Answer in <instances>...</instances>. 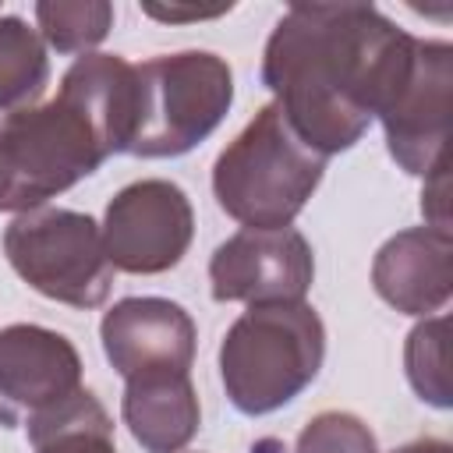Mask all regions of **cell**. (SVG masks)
<instances>
[{
	"mask_svg": "<svg viewBox=\"0 0 453 453\" xmlns=\"http://www.w3.org/2000/svg\"><path fill=\"white\" fill-rule=\"evenodd\" d=\"M414 35L372 4H290L265 39L262 85L319 156L354 149L407 74Z\"/></svg>",
	"mask_w": 453,
	"mask_h": 453,
	"instance_id": "6da1fadb",
	"label": "cell"
},
{
	"mask_svg": "<svg viewBox=\"0 0 453 453\" xmlns=\"http://www.w3.org/2000/svg\"><path fill=\"white\" fill-rule=\"evenodd\" d=\"M127 85L117 53H85L57 99L0 120V212H32L124 152Z\"/></svg>",
	"mask_w": 453,
	"mask_h": 453,
	"instance_id": "7a4b0ae2",
	"label": "cell"
},
{
	"mask_svg": "<svg viewBox=\"0 0 453 453\" xmlns=\"http://www.w3.org/2000/svg\"><path fill=\"white\" fill-rule=\"evenodd\" d=\"M326 156L308 149L276 103H265L212 163V195L244 230L290 226L319 191Z\"/></svg>",
	"mask_w": 453,
	"mask_h": 453,
	"instance_id": "3957f363",
	"label": "cell"
},
{
	"mask_svg": "<svg viewBox=\"0 0 453 453\" xmlns=\"http://www.w3.org/2000/svg\"><path fill=\"white\" fill-rule=\"evenodd\" d=\"M326 361V326L304 301L248 304L219 343V379L234 411L273 414L297 400Z\"/></svg>",
	"mask_w": 453,
	"mask_h": 453,
	"instance_id": "277c9868",
	"label": "cell"
},
{
	"mask_svg": "<svg viewBox=\"0 0 453 453\" xmlns=\"http://www.w3.org/2000/svg\"><path fill=\"white\" fill-rule=\"evenodd\" d=\"M234 106V71L219 53L180 50L134 64V134L127 156L177 159L202 145Z\"/></svg>",
	"mask_w": 453,
	"mask_h": 453,
	"instance_id": "5b68a950",
	"label": "cell"
},
{
	"mask_svg": "<svg viewBox=\"0 0 453 453\" xmlns=\"http://www.w3.org/2000/svg\"><path fill=\"white\" fill-rule=\"evenodd\" d=\"M4 255L11 269L42 297L71 308H99L113 290V265L103 230L78 209H32L7 223Z\"/></svg>",
	"mask_w": 453,
	"mask_h": 453,
	"instance_id": "8992f818",
	"label": "cell"
},
{
	"mask_svg": "<svg viewBox=\"0 0 453 453\" xmlns=\"http://www.w3.org/2000/svg\"><path fill=\"white\" fill-rule=\"evenodd\" d=\"M99 230L113 269L131 276H159L188 255L195 237V209L180 184L145 177L131 180L106 202Z\"/></svg>",
	"mask_w": 453,
	"mask_h": 453,
	"instance_id": "52a82bcc",
	"label": "cell"
},
{
	"mask_svg": "<svg viewBox=\"0 0 453 453\" xmlns=\"http://www.w3.org/2000/svg\"><path fill=\"white\" fill-rule=\"evenodd\" d=\"M453 46L446 39H414L411 64L393 99L379 113L393 163L411 177H432L446 166Z\"/></svg>",
	"mask_w": 453,
	"mask_h": 453,
	"instance_id": "ba28073f",
	"label": "cell"
},
{
	"mask_svg": "<svg viewBox=\"0 0 453 453\" xmlns=\"http://www.w3.org/2000/svg\"><path fill=\"white\" fill-rule=\"evenodd\" d=\"M78 347L46 326L0 329V428H28L81 393Z\"/></svg>",
	"mask_w": 453,
	"mask_h": 453,
	"instance_id": "9c48e42d",
	"label": "cell"
},
{
	"mask_svg": "<svg viewBox=\"0 0 453 453\" xmlns=\"http://www.w3.org/2000/svg\"><path fill=\"white\" fill-rule=\"evenodd\" d=\"M315 280V255L301 230H237L209 258V290L219 304L304 301Z\"/></svg>",
	"mask_w": 453,
	"mask_h": 453,
	"instance_id": "30bf717a",
	"label": "cell"
},
{
	"mask_svg": "<svg viewBox=\"0 0 453 453\" xmlns=\"http://www.w3.org/2000/svg\"><path fill=\"white\" fill-rule=\"evenodd\" d=\"M103 354L113 372L131 379L191 375L198 329L170 297H120L99 322Z\"/></svg>",
	"mask_w": 453,
	"mask_h": 453,
	"instance_id": "8fae6325",
	"label": "cell"
},
{
	"mask_svg": "<svg viewBox=\"0 0 453 453\" xmlns=\"http://www.w3.org/2000/svg\"><path fill=\"white\" fill-rule=\"evenodd\" d=\"M453 237L432 226H411L382 241L372 258L375 294L403 315H435L453 294Z\"/></svg>",
	"mask_w": 453,
	"mask_h": 453,
	"instance_id": "7c38bea8",
	"label": "cell"
},
{
	"mask_svg": "<svg viewBox=\"0 0 453 453\" xmlns=\"http://www.w3.org/2000/svg\"><path fill=\"white\" fill-rule=\"evenodd\" d=\"M120 418L145 453L188 449L202 425V407L191 375H156L124 382Z\"/></svg>",
	"mask_w": 453,
	"mask_h": 453,
	"instance_id": "4fadbf2b",
	"label": "cell"
},
{
	"mask_svg": "<svg viewBox=\"0 0 453 453\" xmlns=\"http://www.w3.org/2000/svg\"><path fill=\"white\" fill-rule=\"evenodd\" d=\"M50 81L42 35L18 14H0V113L35 106Z\"/></svg>",
	"mask_w": 453,
	"mask_h": 453,
	"instance_id": "5bb4252c",
	"label": "cell"
},
{
	"mask_svg": "<svg viewBox=\"0 0 453 453\" xmlns=\"http://www.w3.org/2000/svg\"><path fill=\"white\" fill-rule=\"evenodd\" d=\"M25 432L35 453H117L113 418L88 389Z\"/></svg>",
	"mask_w": 453,
	"mask_h": 453,
	"instance_id": "9a60e30c",
	"label": "cell"
},
{
	"mask_svg": "<svg viewBox=\"0 0 453 453\" xmlns=\"http://www.w3.org/2000/svg\"><path fill=\"white\" fill-rule=\"evenodd\" d=\"M113 28V4L106 0H39L35 32L64 57L96 50Z\"/></svg>",
	"mask_w": 453,
	"mask_h": 453,
	"instance_id": "2e32d148",
	"label": "cell"
},
{
	"mask_svg": "<svg viewBox=\"0 0 453 453\" xmlns=\"http://www.w3.org/2000/svg\"><path fill=\"white\" fill-rule=\"evenodd\" d=\"M446 336H449V319L432 315L418 322L407 333L403 343V372L418 400L449 411L453 407V389H449V365H446Z\"/></svg>",
	"mask_w": 453,
	"mask_h": 453,
	"instance_id": "e0dca14e",
	"label": "cell"
},
{
	"mask_svg": "<svg viewBox=\"0 0 453 453\" xmlns=\"http://www.w3.org/2000/svg\"><path fill=\"white\" fill-rule=\"evenodd\" d=\"M294 453H379V442L357 414L322 411L301 428Z\"/></svg>",
	"mask_w": 453,
	"mask_h": 453,
	"instance_id": "ac0fdd59",
	"label": "cell"
},
{
	"mask_svg": "<svg viewBox=\"0 0 453 453\" xmlns=\"http://www.w3.org/2000/svg\"><path fill=\"white\" fill-rule=\"evenodd\" d=\"M421 212H425V226L432 230H446L449 234V216H446V166L435 170L432 177H425V191H421Z\"/></svg>",
	"mask_w": 453,
	"mask_h": 453,
	"instance_id": "d6986e66",
	"label": "cell"
},
{
	"mask_svg": "<svg viewBox=\"0 0 453 453\" xmlns=\"http://www.w3.org/2000/svg\"><path fill=\"white\" fill-rule=\"evenodd\" d=\"M149 18H159V21H202V18H219L230 11L226 7H159V4H145L142 7Z\"/></svg>",
	"mask_w": 453,
	"mask_h": 453,
	"instance_id": "ffe728a7",
	"label": "cell"
},
{
	"mask_svg": "<svg viewBox=\"0 0 453 453\" xmlns=\"http://www.w3.org/2000/svg\"><path fill=\"white\" fill-rule=\"evenodd\" d=\"M393 453H453V446L446 439H435V435H421V439H411L403 446H396Z\"/></svg>",
	"mask_w": 453,
	"mask_h": 453,
	"instance_id": "44dd1931",
	"label": "cell"
}]
</instances>
